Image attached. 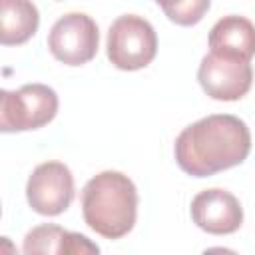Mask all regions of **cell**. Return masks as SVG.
<instances>
[{
	"label": "cell",
	"instance_id": "cell-1",
	"mask_svg": "<svg viewBox=\"0 0 255 255\" xmlns=\"http://www.w3.org/2000/svg\"><path fill=\"white\" fill-rule=\"evenodd\" d=\"M251 151V131L231 114H211L175 137V161L191 177H209L241 165Z\"/></svg>",
	"mask_w": 255,
	"mask_h": 255
},
{
	"label": "cell",
	"instance_id": "cell-2",
	"mask_svg": "<svg viewBox=\"0 0 255 255\" xmlns=\"http://www.w3.org/2000/svg\"><path fill=\"white\" fill-rule=\"evenodd\" d=\"M137 189L122 171H102L82 189L86 225L106 239H122L137 219Z\"/></svg>",
	"mask_w": 255,
	"mask_h": 255
},
{
	"label": "cell",
	"instance_id": "cell-3",
	"mask_svg": "<svg viewBox=\"0 0 255 255\" xmlns=\"http://www.w3.org/2000/svg\"><path fill=\"white\" fill-rule=\"evenodd\" d=\"M58 114V94L46 84H24L0 92V131H30L44 128Z\"/></svg>",
	"mask_w": 255,
	"mask_h": 255
},
{
	"label": "cell",
	"instance_id": "cell-4",
	"mask_svg": "<svg viewBox=\"0 0 255 255\" xmlns=\"http://www.w3.org/2000/svg\"><path fill=\"white\" fill-rule=\"evenodd\" d=\"M108 60L126 72H135L149 66L157 54V36L153 26L137 16H118L108 30Z\"/></svg>",
	"mask_w": 255,
	"mask_h": 255
},
{
	"label": "cell",
	"instance_id": "cell-5",
	"mask_svg": "<svg viewBox=\"0 0 255 255\" xmlns=\"http://www.w3.org/2000/svg\"><path fill=\"white\" fill-rule=\"evenodd\" d=\"M100 30L98 24L84 12L64 14L54 22L48 34L50 54L66 66H84L98 54Z\"/></svg>",
	"mask_w": 255,
	"mask_h": 255
},
{
	"label": "cell",
	"instance_id": "cell-6",
	"mask_svg": "<svg viewBox=\"0 0 255 255\" xmlns=\"http://www.w3.org/2000/svg\"><path fill=\"white\" fill-rule=\"evenodd\" d=\"M74 175L62 161H44L34 167L26 183V199L32 211L54 217L74 201Z\"/></svg>",
	"mask_w": 255,
	"mask_h": 255
},
{
	"label": "cell",
	"instance_id": "cell-7",
	"mask_svg": "<svg viewBox=\"0 0 255 255\" xmlns=\"http://www.w3.org/2000/svg\"><path fill=\"white\" fill-rule=\"evenodd\" d=\"M197 80L209 98L219 102H235L251 90L253 68L247 60L225 58L209 52L201 58Z\"/></svg>",
	"mask_w": 255,
	"mask_h": 255
},
{
	"label": "cell",
	"instance_id": "cell-8",
	"mask_svg": "<svg viewBox=\"0 0 255 255\" xmlns=\"http://www.w3.org/2000/svg\"><path fill=\"white\" fill-rule=\"evenodd\" d=\"M191 221L205 233L229 235L235 233L243 223V207L239 199L221 187L199 191L191 199Z\"/></svg>",
	"mask_w": 255,
	"mask_h": 255
},
{
	"label": "cell",
	"instance_id": "cell-9",
	"mask_svg": "<svg viewBox=\"0 0 255 255\" xmlns=\"http://www.w3.org/2000/svg\"><path fill=\"white\" fill-rule=\"evenodd\" d=\"M22 251L26 255H88L100 253V247L82 233L68 231L54 223H44L32 227L26 233Z\"/></svg>",
	"mask_w": 255,
	"mask_h": 255
},
{
	"label": "cell",
	"instance_id": "cell-10",
	"mask_svg": "<svg viewBox=\"0 0 255 255\" xmlns=\"http://www.w3.org/2000/svg\"><path fill=\"white\" fill-rule=\"evenodd\" d=\"M207 42L217 56L251 62L255 56V24L245 16H223L209 30Z\"/></svg>",
	"mask_w": 255,
	"mask_h": 255
},
{
	"label": "cell",
	"instance_id": "cell-11",
	"mask_svg": "<svg viewBox=\"0 0 255 255\" xmlns=\"http://www.w3.org/2000/svg\"><path fill=\"white\" fill-rule=\"evenodd\" d=\"M40 24L38 8L32 0H0V42L20 46L28 42Z\"/></svg>",
	"mask_w": 255,
	"mask_h": 255
},
{
	"label": "cell",
	"instance_id": "cell-12",
	"mask_svg": "<svg viewBox=\"0 0 255 255\" xmlns=\"http://www.w3.org/2000/svg\"><path fill=\"white\" fill-rule=\"evenodd\" d=\"M211 6V0H181L171 10L163 12L173 24L177 26H195L203 20Z\"/></svg>",
	"mask_w": 255,
	"mask_h": 255
},
{
	"label": "cell",
	"instance_id": "cell-13",
	"mask_svg": "<svg viewBox=\"0 0 255 255\" xmlns=\"http://www.w3.org/2000/svg\"><path fill=\"white\" fill-rule=\"evenodd\" d=\"M153 2H155L157 6H161V10H163V12H167V10H171L175 4H179L181 0H153Z\"/></svg>",
	"mask_w": 255,
	"mask_h": 255
}]
</instances>
